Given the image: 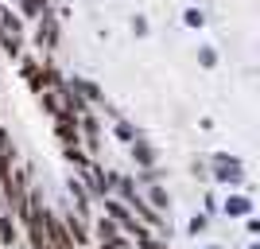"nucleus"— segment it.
<instances>
[{
    "instance_id": "1",
    "label": "nucleus",
    "mask_w": 260,
    "mask_h": 249,
    "mask_svg": "<svg viewBox=\"0 0 260 249\" xmlns=\"http://www.w3.org/2000/svg\"><path fill=\"white\" fill-rule=\"evenodd\" d=\"M31 23H35V27H31V43H35V51L54 54V47L62 43V23H58L54 8H47L43 16H35Z\"/></svg>"
},
{
    "instance_id": "2",
    "label": "nucleus",
    "mask_w": 260,
    "mask_h": 249,
    "mask_svg": "<svg viewBox=\"0 0 260 249\" xmlns=\"http://www.w3.org/2000/svg\"><path fill=\"white\" fill-rule=\"evenodd\" d=\"M210 163H214V179L217 183H233V187H245V163L233 160V156H225V152H214L210 156Z\"/></svg>"
},
{
    "instance_id": "3",
    "label": "nucleus",
    "mask_w": 260,
    "mask_h": 249,
    "mask_svg": "<svg viewBox=\"0 0 260 249\" xmlns=\"http://www.w3.org/2000/svg\"><path fill=\"white\" fill-rule=\"evenodd\" d=\"M66 90H74V94H78L82 101H86L89 109H101V105H105V90H101L98 82H93V78L70 74V78H66Z\"/></svg>"
},
{
    "instance_id": "4",
    "label": "nucleus",
    "mask_w": 260,
    "mask_h": 249,
    "mask_svg": "<svg viewBox=\"0 0 260 249\" xmlns=\"http://www.w3.org/2000/svg\"><path fill=\"white\" fill-rule=\"evenodd\" d=\"M20 78L27 82V90H31L35 98L47 90V78H43V63H39V54H20Z\"/></svg>"
},
{
    "instance_id": "5",
    "label": "nucleus",
    "mask_w": 260,
    "mask_h": 249,
    "mask_svg": "<svg viewBox=\"0 0 260 249\" xmlns=\"http://www.w3.org/2000/svg\"><path fill=\"white\" fill-rule=\"evenodd\" d=\"M62 226H66V234L74 238L78 249H89V245H93V234H89V218H86V214H78V210H70V206H66Z\"/></svg>"
},
{
    "instance_id": "6",
    "label": "nucleus",
    "mask_w": 260,
    "mask_h": 249,
    "mask_svg": "<svg viewBox=\"0 0 260 249\" xmlns=\"http://www.w3.org/2000/svg\"><path fill=\"white\" fill-rule=\"evenodd\" d=\"M51 121H54L51 132H54V141L62 144V148H66V144H82V132H78V117H74V113H66V109H62V113L51 117Z\"/></svg>"
},
{
    "instance_id": "7",
    "label": "nucleus",
    "mask_w": 260,
    "mask_h": 249,
    "mask_svg": "<svg viewBox=\"0 0 260 249\" xmlns=\"http://www.w3.org/2000/svg\"><path fill=\"white\" fill-rule=\"evenodd\" d=\"M66 191H70V210H78V214H86V218L98 214V210H93V195L86 191V183H82L78 175L66 179Z\"/></svg>"
},
{
    "instance_id": "8",
    "label": "nucleus",
    "mask_w": 260,
    "mask_h": 249,
    "mask_svg": "<svg viewBox=\"0 0 260 249\" xmlns=\"http://www.w3.org/2000/svg\"><path fill=\"white\" fill-rule=\"evenodd\" d=\"M128 152H132V163H136V168H155V163H159V152H155V144L148 141V136L132 141Z\"/></svg>"
},
{
    "instance_id": "9",
    "label": "nucleus",
    "mask_w": 260,
    "mask_h": 249,
    "mask_svg": "<svg viewBox=\"0 0 260 249\" xmlns=\"http://www.w3.org/2000/svg\"><path fill=\"white\" fill-rule=\"evenodd\" d=\"M20 222L8 214V210H0V249H20Z\"/></svg>"
},
{
    "instance_id": "10",
    "label": "nucleus",
    "mask_w": 260,
    "mask_h": 249,
    "mask_svg": "<svg viewBox=\"0 0 260 249\" xmlns=\"http://www.w3.org/2000/svg\"><path fill=\"white\" fill-rule=\"evenodd\" d=\"M140 195H144V203L152 206V210H159V214H167V210H171V195H167V187L148 183V187H140Z\"/></svg>"
},
{
    "instance_id": "11",
    "label": "nucleus",
    "mask_w": 260,
    "mask_h": 249,
    "mask_svg": "<svg viewBox=\"0 0 260 249\" xmlns=\"http://www.w3.org/2000/svg\"><path fill=\"white\" fill-rule=\"evenodd\" d=\"M62 160L70 163V168H74V175H82V172L89 168V163H93V160H89V152L82 148V144H66V148H62Z\"/></svg>"
},
{
    "instance_id": "12",
    "label": "nucleus",
    "mask_w": 260,
    "mask_h": 249,
    "mask_svg": "<svg viewBox=\"0 0 260 249\" xmlns=\"http://www.w3.org/2000/svg\"><path fill=\"white\" fill-rule=\"evenodd\" d=\"M39 105H43L51 117H58V113H62V90H43V94H39Z\"/></svg>"
},
{
    "instance_id": "13",
    "label": "nucleus",
    "mask_w": 260,
    "mask_h": 249,
    "mask_svg": "<svg viewBox=\"0 0 260 249\" xmlns=\"http://www.w3.org/2000/svg\"><path fill=\"white\" fill-rule=\"evenodd\" d=\"M221 210H225V214H252V199L249 195H229Z\"/></svg>"
},
{
    "instance_id": "14",
    "label": "nucleus",
    "mask_w": 260,
    "mask_h": 249,
    "mask_svg": "<svg viewBox=\"0 0 260 249\" xmlns=\"http://www.w3.org/2000/svg\"><path fill=\"white\" fill-rule=\"evenodd\" d=\"M113 132H117V136H120V141H124V144H132V141H140V136H144V132L136 129L132 121H124V117H117V125H113Z\"/></svg>"
},
{
    "instance_id": "15",
    "label": "nucleus",
    "mask_w": 260,
    "mask_h": 249,
    "mask_svg": "<svg viewBox=\"0 0 260 249\" xmlns=\"http://www.w3.org/2000/svg\"><path fill=\"white\" fill-rule=\"evenodd\" d=\"M89 249H136V241L128 234H117V238H105V241H93Z\"/></svg>"
},
{
    "instance_id": "16",
    "label": "nucleus",
    "mask_w": 260,
    "mask_h": 249,
    "mask_svg": "<svg viewBox=\"0 0 260 249\" xmlns=\"http://www.w3.org/2000/svg\"><path fill=\"white\" fill-rule=\"evenodd\" d=\"M186 230H190L194 238H198V234H206V230H210V214H206V210H198V214L190 218V226H186Z\"/></svg>"
},
{
    "instance_id": "17",
    "label": "nucleus",
    "mask_w": 260,
    "mask_h": 249,
    "mask_svg": "<svg viewBox=\"0 0 260 249\" xmlns=\"http://www.w3.org/2000/svg\"><path fill=\"white\" fill-rule=\"evenodd\" d=\"M186 23H190V27H202V12L190 8V12H186Z\"/></svg>"
},
{
    "instance_id": "18",
    "label": "nucleus",
    "mask_w": 260,
    "mask_h": 249,
    "mask_svg": "<svg viewBox=\"0 0 260 249\" xmlns=\"http://www.w3.org/2000/svg\"><path fill=\"white\" fill-rule=\"evenodd\" d=\"M206 249H221V245H206Z\"/></svg>"
}]
</instances>
